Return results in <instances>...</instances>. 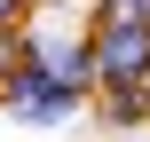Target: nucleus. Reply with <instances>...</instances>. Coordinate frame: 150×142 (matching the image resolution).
I'll return each mask as SVG.
<instances>
[{
  "label": "nucleus",
  "instance_id": "obj_2",
  "mask_svg": "<svg viewBox=\"0 0 150 142\" xmlns=\"http://www.w3.org/2000/svg\"><path fill=\"white\" fill-rule=\"evenodd\" d=\"M0 103H8V111H16L24 126H63V119H71V111L87 103V95H79V87H63V79H55L47 63L16 55V63H8V79H0Z\"/></svg>",
  "mask_w": 150,
  "mask_h": 142
},
{
  "label": "nucleus",
  "instance_id": "obj_7",
  "mask_svg": "<svg viewBox=\"0 0 150 142\" xmlns=\"http://www.w3.org/2000/svg\"><path fill=\"white\" fill-rule=\"evenodd\" d=\"M24 8L32 0H0V32H24Z\"/></svg>",
  "mask_w": 150,
  "mask_h": 142
},
{
  "label": "nucleus",
  "instance_id": "obj_5",
  "mask_svg": "<svg viewBox=\"0 0 150 142\" xmlns=\"http://www.w3.org/2000/svg\"><path fill=\"white\" fill-rule=\"evenodd\" d=\"M95 16H111V24H150V0H103Z\"/></svg>",
  "mask_w": 150,
  "mask_h": 142
},
{
  "label": "nucleus",
  "instance_id": "obj_1",
  "mask_svg": "<svg viewBox=\"0 0 150 142\" xmlns=\"http://www.w3.org/2000/svg\"><path fill=\"white\" fill-rule=\"evenodd\" d=\"M87 63H95V95L103 87H150V24H87Z\"/></svg>",
  "mask_w": 150,
  "mask_h": 142
},
{
  "label": "nucleus",
  "instance_id": "obj_4",
  "mask_svg": "<svg viewBox=\"0 0 150 142\" xmlns=\"http://www.w3.org/2000/svg\"><path fill=\"white\" fill-rule=\"evenodd\" d=\"M103 119L111 126H142L150 119V87H103Z\"/></svg>",
  "mask_w": 150,
  "mask_h": 142
},
{
  "label": "nucleus",
  "instance_id": "obj_3",
  "mask_svg": "<svg viewBox=\"0 0 150 142\" xmlns=\"http://www.w3.org/2000/svg\"><path fill=\"white\" fill-rule=\"evenodd\" d=\"M24 55L32 63H47L63 87H79V95H95V63H87V32H71V40H55V32H32L24 40Z\"/></svg>",
  "mask_w": 150,
  "mask_h": 142
},
{
  "label": "nucleus",
  "instance_id": "obj_6",
  "mask_svg": "<svg viewBox=\"0 0 150 142\" xmlns=\"http://www.w3.org/2000/svg\"><path fill=\"white\" fill-rule=\"evenodd\" d=\"M24 55V32H0V79H8V63Z\"/></svg>",
  "mask_w": 150,
  "mask_h": 142
}]
</instances>
